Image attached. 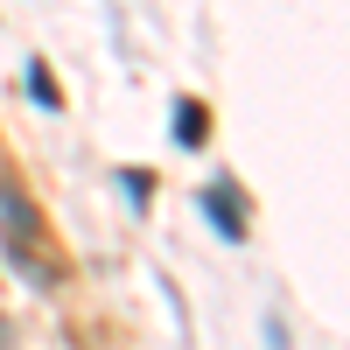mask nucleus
I'll return each instance as SVG.
<instances>
[{
    "mask_svg": "<svg viewBox=\"0 0 350 350\" xmlns=\"http://www.w3.org/2000/svg\"><path fill=\"white\" fill-rule=\"evenodd\" d=\"M175 140H183V148H203V105L196 98L175 105Z\"/></svg>",
    "mask_w": 350,
    "mask_h": 350,
    "instance_id": "nucleus-2",
    "label": "nucleus"
},
{
    "mask_svg": "<svg viewBox=\"0 0 350 350\" xmlns=\"http://www.w3.org/2000/svg\"><path fill=\"white\" fill-rule=\"evenodd\" d=\"M203 217L217 224V239H224V245H239V239H245V203H239V189H231V183H211V189H203Z\"/></svg>",
    "mask_w": 350,
    "mask_h": 350,
    "instance_id": "nucleus-1",
    "label": "nucleus"
},
{
    "mask_svg": "<svg viewBox=\"0 0 350 350\" xmlns=\"http://www.w3.org/2000/svg\"><path fill=\"white\" fill-rule=\"evenodd\" d=\"M28 92H36L42 105H64V92H56V77H49L42 64H36V70H28Z\"/></svg>",
    "mask_w": 350,
    "mask_h": 350,
    "instance_id": "nucleus-3",
    "label": "nucleus"
},
{
    "mask_svg": "<svg viewBox=\"0 0 350 350\" xmlns=\"http://www.w3.org/2000/svg\"><path fill=\"white\" fill-rule=\"evenodd\" d=\"M0 350H8V315H0Z\"/></svg>",
    "mask_w": 350,
    "mask_h": 350,
    "instance_id": "nucleus-4",
    "label": "nucleus"
}]
</instances>
